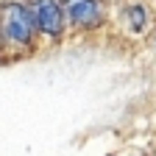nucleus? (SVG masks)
Here are the masks:
<instances>
[{
    "label": "nucleus",
    "mask_w": 156,
    "mask_h": 156,
    "mask_svg": "<svg viewBox=\"0 0 156 156\" xmlns=\"http://www.w3.org/2000/svg\"><path fill=\"white\" fill-rule=\"evenodd\" d=\"M34 14L25 6H6L3 14H0V28H3V36L14 45H28L31 36H34Z\"/></svg>",
    "instance_id": "obj_1"
},
{
    "label": "nucleus",
    "mask_w": 156,
    "mask_h": 156,
    "mask_svg": "<svg viewBox=\"0 0 156 156\" xmlns=\"http://www.w3.org/2000/svg\"><path fill=\"white\" fill-rule=\"evenodd\" d=\"M31 14H34L36 28H42L45 34H50V36H58V34H62V25H64V11L58 9L56 0H34Z\"/></svg>",
    "instance_id": "obj_2"
},
{
    "label": "nucleus",
    "mask_w": 156,
    "mask_h": 156,
    "mask_svg": "<svg viewBox=\"0 0 156 156\" xmlns=\"http://www.w3.org/2000/svg\"><path fill=\"white\" fill-rule=\"evenodd\" d=\"M67 17L78 25H98L101 6H98V0H67Z\"/></svg>",
    "instance_id": "obj_3"
},
{
    "label": "nucleus",
    "mask_w": 156,
    "mask_h": 156,
    "mask_svg": "<svg viewBox=\"0 0 156 156\" xmlns=\"http://www.w3.org/2000/svg\"><path fill=\"white\" fill-rule=\"evenodd\" d=\"M126 17H128V23H131V28H134V31H142V25H145V9H142V6L128 9V11H126Z\"/></svg>",
    "instance_id": "obj_4"
}]
</instances>
